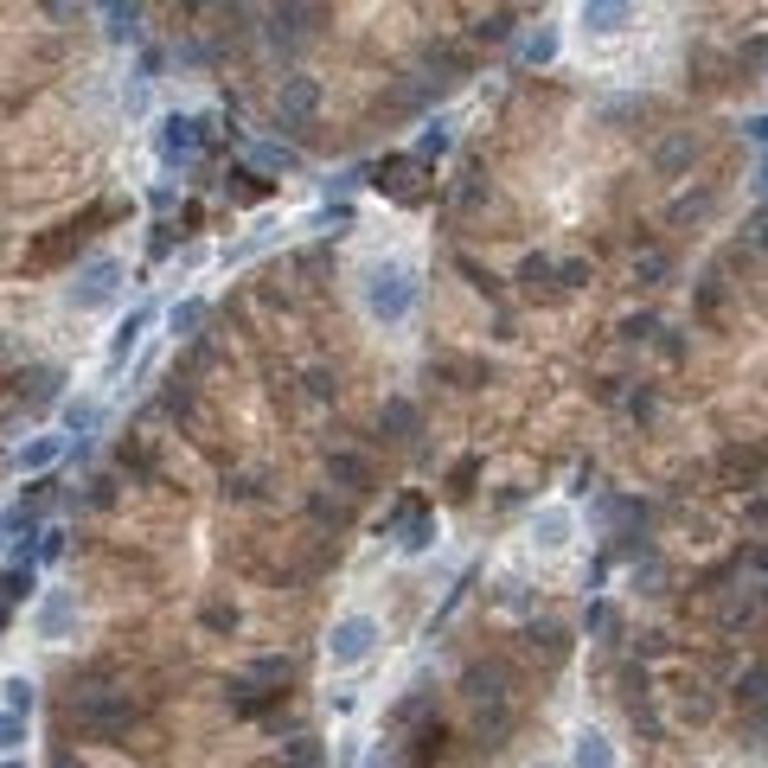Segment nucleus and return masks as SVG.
I'll return each instance as SVG.
<instances>
[{
	"instance_id": "nucleus-3",
	"label": "nucleus",
	"mask_w": 768,
	"mask_h": 768,
	"mask_svg": "<svg viewBox=\"0 0 768 768\" xmlns=\"http://www.w3.org/2000/svg\"><path fill=\"white\" fill-rule=\"evenodd\" d=\"M71 724L84 736H97V743H110V736H122L135 724V704H129V692H77Z\"/></svg>"
},
{
	"instance_id": "nucleus-46",
	"label": "nucleus",
	"mask_w": 768,
	"mask_h": 768,
	"mask_svg": "<svg viewBox=\"0 0 768 768\" xmlns=\"http://www.w3.org/2000/svg\"><path fill=\"white\" fill-rule=\"evenodd\" d=\"M749 135H756V142H768V115H756V122H749Z\"/></svg>"
},
{
	"instance_id": "nucleus-28",
	"label": "nucleus",
	"mask_w": 768,
	"mask_h": 768,
	"mask_svg": "<svg viewBox=\"0 0 768 768\" xmlns=\"http://www.w3.org/2000/svg\"><path fill=\"white\" fill-rule=\"evenodd\" d=\"M736 692H743V704H749V711H763V717H768V666H749Z\"/></svg>"
},
{
	"instance_id": "nucleus-11",
	"label": "nucleus",
	"mask_w": 768,
	"mask_h": 768,
	"mask_svg": "<svg viewBox=\"0 0 768 768\" xmlns=\"http://www.w3.org/2000/svg\"><path fill=\"white\" fill-rule=\"evenodd\" d=\"M416 154H391V160H378V167H371V186H378V192H391V199H410V192H416Z\"/></svg>"
},
{
	"instance_id": "nucleus-12",
	"label": "nucleus",
	"mask_w": 768,
	"mask_h": 768,
	"mask_svg": "<svg viewBox=\"0 0 768 768\" xmlns=\"http://www.w3.org/2000/svg\"><path fill=\"white\" fill-rule=\"evenodd\" d=\"M289 679H294L289 654H263V659H251V666L237 672V686H251V692H263V686H276V692H282Z\"/></svg>"
},
{
	"instance_id": "nucleus-22",
	"label": "nucleus",
	"mask_w": 768,
	"mask_h": 768,
	"mask_svg": "<svg viewBox=\"0 0 768 768\" xmlns=\"http://www.w3.org/2000/svg\"><path fill=\"white\" fill-rule=\"evenodd\" d=\"M577 20H583V33H622L634 20V7H583Z\"/></svg>"
},
{
	"instance_id": "nucleus-7",
	"label": "nucleus",
	"mask_w": 768,
	"mask_h": 768,
	"mask_svg": "<svg viewBox=\"0 0 768 768\" xmlns=\"http://www.w3.org/2000/svg\"><path fill=\"white\" fill-rule=\"evenodd\" d=\"M461 692L475 698L480 711H500V704H512V666L507 659H475L461 672Z\"/></svg>"
},
{
	"instance_id": "nucleus-6",
	"label": "nucleus",
	"mask_w": 768,
	"mask_h": 768,
	"mask_svg": "<svg viewBox=\"0 0 768 768\" xmlns=\"http://www.w3.org/2000/svg\"><path fill=\"white\" fill-rule=\"evenodd\" d=\"M154 147H160V160H167V167H192V160H199V147H205V122H199V115H160Z\"/></svg>"
},
{
	"instance_id": "nucleus-23",
	"label": "nucleus",
	"mask_w": 768,
	"mask_h": 768,
	"mask_svg": "<svg viewBox=\"0 0 768 768\" xmlns=\"http://www.w3.org/2000/svg\"><path fill=\"white\" fill-rule=\"evenodd\" d=\"M65 627H71V596H45L38 634H45V641H65Z\"/></svg>"
},
{
	"instance_id": "nucleus-15",
	"label": "nucleus",
	"mask_w": 768,
	"mask_h": 768,
	"mask_svg": "<svg viewBox=\"0 0 768 768\" xmlns=\"http://www.w3.org/2000/svg\"><path fill=\"white\" fill-rule=\"evenodd\" d=\"M570 763L577 768H615V749H609L602 731H577L570 736Z\"/></svg>"
},
{
	"instance_id": "nucleus-18",
	"label": "nucleus",
	"mask_w": 768,
	"mask_h": 768,
	"mask_svg": "<svg viewBox=\"0 0 768 768\" xmlns=\"http://www.w3.org/2000/svg\"><path fill=\"white\" fill-rule=\"evenodd\" d=\"M378 423L391 430V442H410L416 430H423V410H416L410 398H391V403H385V416H378Z\"/></svg>"
},
{
	"instance_id": "nucleus-10",
	"label": "nucleus",
	"mask_w": 768,
	"mask_h": 768,
	"mask_svg": "<svg viewBox=\"0 0 768 768\" xmlns=\"http://www.w3.org/2000/svg\"><path fill=\"white\" fill-rule=\"evenodd\" d=\"M26 602H33V564H7L0 570V627L13 622Z\"/></svg>"
},
{
	"instance_id": "nucleus-16",
	"label": "nucleus",
	"mask_w": 768,
	"mask_h": 768,
	"mask_svg": "<svg viewBox=\"0 0 768 768\" xmlns=\"http://www.w3.org/2000/svg\"><path fill=\"white\" fill-rule=\"evenodd\" d=\"M58 385H65V371L58 366H26L20 371V398L26 403H52L58 398Z\"/></svg>"
},
{
	"instance_id": "nucleus-26",
	"label": "nucleus",
	"mask_w": 768,
	"mask_h": 768,
	"mask_svg": "<svg viewBox=\"0 0 768 768\" xmlns=\"http://www.w3.org/2000/svg\"><path fill=\"white\" fill-rule=\"evenodd\" d=\"M58 455H65V442H58V436H38V442H26V448H20V468L45 475V468H52Z\"/></svg>"
},
{
	"instance_id": "nucleus-39",
	"label": "nucleus",
	"mask_w": 768,
	"mask_h": 768,
	"mask_svg": "<svg viewBox=\"0 0 768 768\" xmlns=\"http://www.w3.org/2000/svg\"><path fill=\"white\" fill-rule=\"evenodd\" d=\"M199 321H205V308H199V301H186V308H174V333H180V340H186L192 327H199Z\"/></svg>"
},
{
	"instance_id": "nucleus-38",
	"label": "nucleus",
	"mask_w": 768,
	"mask_h": 768,
	"mask_svg": "<svg viewBox=\"0 0 768 768\" xmlns=\"http://www.w3.org/2000/svg\"><path fill=\"white\" fill-rule=\"evenodd\" d=\"M538 532H545L538 545H545V550H557V545H564V532H570V519H564V512H545V525H538Z\"/></svg>"
},
{
	"instance_id": "nucleus-33",
	"label": "nucleus",
	"mask_w": 768,
	"mask_h": 768,
	"mask_svg": "<svg viewBox=\"0 0 768 768\" xmlns=\"http://www.w3.org/2000/svg\"><path fill=\"white\" fill-rule=\"evenodd\" d=\"M199 622L212 627V634H237V609H231V602H205V609H199Z\"/></svg>"
},
{
	"instance_id": "nucleus-45",
	"label": "nucleus",
	"mask_w": 768,
	"mask_h": 768,
	"mask_svg": "<svg viewBox=\"0 0 768 768\" xmlns=\"http://www.w3.org/2000/svg\"><path fill=\"white\" fill-rule=\"evenodd\" d=\"M641 276H647V282H654V276H666V256L647 251V256H641Z\"/></svg>"
},
{
	"instance_id": "nucleus-9",
	"label": "nucleus",
	"mask_w": 768,
	"mask_h": 768,
	"mask_svg": "<svg viewBox=\"0 0 768 768\" xmlns=\"http://www.w3.org/2000/svg\"><path fill=\"white\" fill-rule=\"evenodd\" d=\"M314 20H327V7H276L269 13V38L276 45H301V38L314 33Z\"/></svg>"
},
{
	"instance_id": "nucleus-5",
	"label": "nucleus",
	"mask_w": 768,
	"mask_h": 768,
	"mask_svg": "<svg viewBox=\"0 0 768 768\" xmlns=\"http://www.w3.org/2000/svg\"><path fill=\"white\" fill-rule=\"evenodd\" d=\"M371 647H378V622H371V615H340V622L327 627V659L333 666H359V659H371Z\"/></svg>"
},
{
	"instance_id": "nucleus-36",
	"label": "nucleus",
	"mask_w": 768,
	"mask_h": 768,
	"mask_svg": "<svg viewBox=\"0 0 768 768\" xmlns=\"http://www.w3.org/2000/svg\"><path fill=\"white\" fill-rule=\"evenodd\" d=\"M122 468H129V475H142V480H154V455H147L142 442H122Z\"/></svg>"
},
{
	"instance_id": "nucleus-14",
	"label": "nucleus",
	"mask_w": 768,
	"mask_h": 768,
	"mask_svg": "<svg viewBox=\"0 0 768 768\" xmlns=\"http://www.w3.org/2000/svg\"><path fill=\"white\" fill-rule=\"evenodd\" d=\"M327 475H333V487H346V493H371V461L366 455H327Z\"/></svg>"
},
{
	"instance_id": "nucleus-48",
	"label": "nucleus",
	"mask_w": 768,
	"mask_h": 768,
	"mask_svg": "<svg viewBox=\"0 0 768 768\" xmlns=\"http://www.w3.org/2000/svg\"><path fill=\"white\" fill-rule=\"evenodd\" d=\"M0 768H20V763H0Z\"/></svg>"
},
{
	"instance_id": "nucleus-34",
	"label": "nucleus",
	"mask_w": 768,
	"mask_h": 768,
	"mask_svg": "<svg viewBox=\"0 0 768 768\" xmlns=\"http://www.w3.org/2000/svg\"><path fill=\"white\" fill-rule=\"evenodd\" d=\"M436 154H448V122L423 129V142H416V167H423V160H436Z\"/></svg>"
},
{
	"instance_id": "nucleus-21",
	"label": "nucleus",
	"mask_w": 768,
	"mask_h": 768,
	"mask_svg": "<svg viewBox=\"0 0 768 768\" xmlns=\"http://www.w3.org/2000/svg\"><path fill=\"white\" fill-rule=\"evenodd\" d=\"M321 763H327V749L314 736H289V749L276 756V768H321Z\"/></svg>"
},
{
	"instance_id": "nucleus-35",
	"label": "nucleus",
	"mask_w": 768,
	"mask_h": 768,
	"mask_svg": "<svg viewBox=\"0 0 768 768\" xmlns=\"http://www.w3.org/2000/svg\"><path fill=\"white\" fill-rule=\"evenodd\" d=\"M65 423H71L77 436H90V430L103 423V410H97V403H65Z\"/></svg>"
},
{
	"instance_id": "nucleus-29",
	"label": "nucleus",
	"mask_w": 768,
	"mask_h": 768,
	"mask_svg": "<svg viewBox=\"0 0 768 768\" xmlns=\"http://www.w3.org/2000/svg\"><path fill=\"white\" fill-rule=\"evenodd\" d=\"M519 58H525V65H550V58H557V33L538 26L532 38H519Z\"/></svg>"
},
{
	"instance_id": "nucleus-1",
	"label": "nucleus",
	"mask_w": 768,
	"mask_h": 768,
	"mask_svg": "<svg viewBox=\"0 0 768 768\" xmlns=\"http://www.w3.org/2000/svg\"><path fill=\"white\" fill-rule=\"evenodd\" d=\"M359 301H366V314L378 327H403L410 308H416V276H410L403 263H391V256H378V263H366Z\"/></svg>"
},
{
	"instance_id": "nucleus-20",
	"label": "nucleus",
	"mask_w": 768,
	"mask_h": 768,
	"mask_svg": "<svg viewBox=\"0 0 768 768\" xmlns=\"http://www.w3.org/2000/svg\"><path fill=\"white\" fill-rule=\"evenodd\" d=\"M147 321H154V308H135V314H129V321L115 327V340H110V366H122V359H129V346L142 340V327H147Z\"/></svg>"
},
{
	"instance_id": "nucleus-19",
	"label": "nucleus",
	"mask_w": 768,
	"mask_h": 768,
	"mask_svg": "<svg viewBox=\"0 0 768 768\" xmlns=\"http://www.w3.org/2000/svg\"><path fill=\"white\" fill-rule=\"evenodd\" d=\"M0 698H7V711H0V717H13V724H26V717H33V679H26V672H13V679L0 686Z\"/></svg>"
},
{
	"instance_id": "nucleus-40",
	"label": "nucleus",
	"mask_w": 768,
	"mask_h": 768,
	"mask_svg": "<svg viewBox=\"0 0 768 768\" xmlns=\"http://www.w3.org/2000/svg\"><path fill=\"white\" fill-rule=\"evenodd\" d=\"M589 282V263H564V269H557V289H583Z\"/></svg>"
},
{
	"instance_id": "nucleus-24",
	"label": "nucleus",
	"mask_w": 768,
	"mask_h": 768,
	"mask_svg": "<svg viewBox=\"0 0 768 768\" xmlns=\"http://www.w3.org/2000/svg\"><path fill=\"white\" fill-rule=\"evenodd\" d=\"M768 468V448H731V455H724V475L731 480H756Z\"/></svg>"
},
{
	"instance_id": "nucleus-4",
	"label": "nucleus",
	"mask_w": 768,
	"mask_h": 768,
	"mask_svg": "<svg viewBox=\"0 0 768 768\" xmlns=\"http://www.w3.org/2000/svg\"><path fill=\"white\" fill-rule=\"evenodd\" d=\"M115 294H122V263H115V256H90V263L71 276L65 301H71L77 314H90V308H110Z\"/></svg>"
},
{
	"instance_id": "nucleus-31",
	"label": "nucleus",
	"mask_w": 768,
	"mask_h": 768,
	"mask_svg": "<svg viewBox=\"0 0 768 768\" xmlns=\"http://www.w3.org/2000/svg\"><path fill=\"white\" fill-rule=\"evenodd\" d=\"M442 743H448V736H442V724H423V736H416V763H410V768H436Z\"/></svg>"
},
{
	"instance_id": "nucleus-32",
	"label": "nucleus",
	"mask_w": 768,
	"mask_h": 768,
	"mask_svg": "<svg viewBox=\"0 0 768 768\" xmlns=\"http://www.w3.org/2000/svg\"><path fill=\"white\" fill-rule=\"evenodd\" d=\"M692 154H698V142H692V135H672V142L659 147V167H666V174H679V167H686Z\"/></svg>"
},
{
	"instance_id": "nucleus-47",
	"label": "nucleus",
	"mask_w": 768,
	"mask_h": 768,
	"mask_svg": "<svg viewBox=\"0 0 768 768\" xmlns=\"http://www.w3.org/2000/svg\"><path fill=\"white\" fill-rule=\"evenodd\" d=\"M756 244H763V251H768V219H763V224H756Z\"/></svg>"
},
{
	"instance_id": "nucleus-30",
	"label": "nucleus",
	"mask_w": 768,
	"mask_h": 768,
	"mask_svg": "<svg viewBox=\"0 0 768 768\" xmlns=\"http://www.w3.org/2000/svg\"><path fill=\"white\" fill-rule=\"evenodd\" d=\"M512 731V704H500V711H480V743L487 749H500V736Z\"/></svg>"
},
{
	"instance_id": "nucleus-43",
	"label": "nucleus",
	"mask_w": 768,
	"mask_h": 768,
	"mask_svg": "<svg viewBox=\"0 0 768 768\" xmlns=\"http://www.w3.org/2000/svg\"><path fill=\"white\" fill-rule=\"evenodd\" d=\"M475 475H480V461H461L455 468V493H475Z\"/></svg>"
},
{
	"instance_id": "nucleus-49",
	"label": "nucleus",
	"mask_w": 768,
	"mask_h": 768,
	"mask_svg": "<svg viewBox=\"0 0 768 768\" xmlns=\"http://www.w3.org/2000/svg\"><path fill=\"white\" fill-rule=\"evenodd\" d=\"M532 768H550V763H532Z\"/></svg>"
},
{
	"instance_id": "nucleus-8",
	"label": "nucleus",
	"mask_w": 768,
	"mask_h": 768,
	"mask_svg": "<svg viewBox=\"0 0 768 768\" xmlns=\"http://www.w3.org/2000/svg\"><path fill=\"white\" fill-rule=\"evenodd\" d=\"M276 110H282V129H301L308 115L321 110V84H314V77H282V97H276Z\"/></svg>"
},
{
	"instance_id": "nucleus-37",
	"label": "nucleus",
	"mask_w": 768,
	"mask_h": 768,
	"mask_svg": "<svg viewBox=\"0 0 768 768\" xmlns=\"http://www.w3.org/2000/svg\"><path fill=\"white\" fill-rule=\"evenodd\" d=\"M550 276H557V269H550L545 256H525V263H519V282H525V289H545Z\"/></svg>"
},
{
	"instance_id": "nucleus-13",
	"label": "nucleus",
	"mask_w": 768,
	"mask_h": 768,
	"mask_svg": "<svg viewBox=\"0 0 768 768\" xmlns=\"http://www.w3.org/2000/svg\"><path fill=\"white\" fill-rule=\"evenodd\" d=\"M391 525H403V538H398L403 550H430V538H436V519H423V507H416V500H403Z\"/></svg>"
},
{
	"instance_id": "nucleus-27",
	"label": "nucleus",
	"mask_w": 768,
	"mask_h": 768,
	"mask_svg": "<svg viewBox=\"0 0 768 768\" xmlns=\"http://www.w3.org/2000/svg\"><path fill=\"white\" fill-rule=\"evenodd\" d=\"M103 20H110V38H115V45H129V38H142V7H110Z\"/></svg>"
},
{
	"instance_id": "nucleus-42",
	"label": "nucleus",
	"mask_w": 768,
	"mask_h": 768,
	"mask_svg": "<svg viewBox=\"0 0 768 768\" xmlns=\"http://www.w3.org/2000/svg\"><path fill=\"white\" fill-rule=\"evenodd\" d=\"M314 519H333V525H340V519H346V507H340V500H327V493H314Z\"/></svg>"
},
{
	"instance_id": "nucleus-44",
	"label": "nucleus",
	"mask_w": 768,
	"mask_h": 768,
	"mask_svg": "<svg viewBox=\"0 0 768 768\" xmlns=\"http://www.w3.org/2000/svg\"><path fill=\"white\" fill-rule=\"evenodd\" d=\"M110 500H115V493H110V475H97V480H90V507H110Z\"/></svg>"
},
{
	"instance_id": "nucleus-2",
	"label": "nucleus",
	"mask_w": 768,
	"mask_h": 768,
	"mask_svg": "<svg viewBox=\"0 0 768 768\" xmlns=\"http://www.w3.org/2000/svg\"><path fill=\"white\" fill-rule=\"evenodd\" d=\"M110 219H115V205H103V199H97V205H84V212H77V219H65L52 237H45V244H33V256H26V263H33V269H58V263H71V256L90 244V231H97V224H110Z\"/></svg>"
},
{
	"instance_id": "nucleus-17",
	"label": "nucleus",
	"mask_w": 768,
	"mask_h": 768,
	"mask_svg": "<svg viewBox=\"0 0 768 768\" xmlns=\"http://www.w3.org/2000/svg\"><path fill=\"white\" fill-rule=\"evenodd\" d=\"M294 167H301V154L282 147V142H256L251 147V174H294Z\"/></svg>"
},
{
	"instance_id": "nucleus-25",
	"label": "nucleus",
	"mask_w": 768,
	"mask_h": 768,
	"mask_svg": "<svg viewBox=\"0 0 768 768\" xmlns=\"http://www.w3.org/2000/svg\"><path fill=\"white\" fill-rule=\"evenodd\" d=\"M512 26H519V13H512V7H493V13H480L475 20V38L500 45V38H512Z\"/></svg>"
},
{
	"instance_id": "nucleus-41",
	"label": "nucleus",
	"mask_w": 768,
	"mask_h": 768,
	"mask_svg": "<svg viewBox=\"0 0 768 768\" xmlns=\"http://www.w3.org/2000/svg\"><path fill=\"white\" fill-rule=\"evenodd\" d=\"M423 711H430V698H423V692H416V698H403V704H398V724H416Z\"/></svg>"
}]
</instances>
